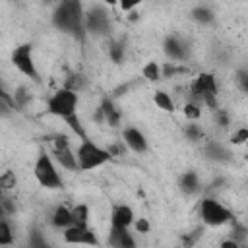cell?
I'll return each mask as SVG.
<instances>
[{"label": "cell", "instance_id": "1", "mask_svg": "<svg viewBox=\"0 0 248 248\" xmlns=\"http://www.w3.org/2000/svg\"><path fill=\"white\" fill-rule=\"evenodd\" d=\"M52 23L66 33L78 35L85 29V12L79 2H62L52 14Z\"/></svg>", "mask_w": 248, "mask_h": 248}, {"label": "cell", "instance_id": "2", "mask_svg": "<svg viewBox=\"0 0 248 248\" xmlns=\"http://www.w3.org/2000/svg\"><path fill=\"white\" fill-rule=\"evenodd\" d=\"M76 157H78V163H79L81 170H93V169L103 167L105 163H108L112 159V155L108 153L107 147H101L99 143H95L89 138H85L78 143Z\"/></svg>", "mask_w": 248, "mask_h": 248}, {"label": "cell", "instance_id": "3", "mask_svg": "<svg viewBox=\"0 0 248 248\" xmlns=\"http://www.w3.org/2000/svg\"><path fill=\"white\" fill-rule=\"evenodd\" d=\"M33 174H35L37 182L46 190H58L64 184L62 176L58 172V167L54 163V157L46 151H39L37 161L33 165Z\"/></svg>", "mask_w": 248, "mask_h": 248}, {"label": "cell", "instance_id": "4", "mask_svg": "<svg viewBox=\"0 0 248 248\" xmlns=\"http://www.w3.org/2000/svg\"><path fill=\"white\" fill-rule=\"evenodd\" d=\"M78 105H79V97L78 91L68 89V87H60L58 91H54L48 101H46V110L62 120H66L72 114H78Z\"/></svg>", "mask_w": 248, "mask_h": 248}, {"label": "cell", "instance_id": "5", "mask_svg": "<svg viewBox=\"0 0 248 248\" xmlns=\"http://www.w3.org/2000/svg\"><path fill=\"white\" fill-rule=\"evenodd\" d=\"M200 217L207 227H221L234 221V215L215 198H203L200 202Z\"/></svg>", "mask_w": 248, "mask_h": 248}, {"label": "cell", "instance_id": "6", "mask_svg": "<svg viewBox=\"0 0 248 248\" xmlns=\"http://www.w3.org/2000/svg\"><path fill=\"white\" fill-rule=\"evenodd\" d=\"M12 64L27 78H31L33 81H41V76H39V70H37V64H35V58H33V46L29 43L25 45H19L14 48L12 52Z\"/></svg>", "mask_w": 248, "mask_h": 248}, {"label": "cell", "instance_id": "7", "mask_svg": "<svg viewBox=\"0 0 248 248\" xmlns=\"http://www.w3.org/2000/svg\"><path fill=\"white\" fill-rule=\"evenodd\" d=\"M62 240L66 244H83V246H99V238L97 234L89 229V227H79V225H72L68 229L62 231Z\"/></svg>", "mask_w": 248, "mask_h": 248}, {"label": "cell", "instance_id": "8", "mask_svg": "<svg viewBox=\"0 0 248 248\" xmlns=\"http://www.w3.org/2000/svg\"><path fill=\"white\" fill-rule=\"evenodd\" d=\"M122 141L134 153H145L149 149V143H147L145 134L140 128H136V126H126L122 130Z\"/></svg>", "mask_w": 248, "mask_h": 248}, {"label": "cell", "instance_id": "9", "mask_svg": "<svg viewBox=\"0 0 248 248\" xmlns=\"http://www.w3.org/2000/svg\"><path fill=\"white\" fill-rule=\"evenodd\" d=\"M136 221V215H134V209L126 203H118L112 207L110 211V227L114 229H130Z\"/></svg>", "mask_w": 248, "mask_h": 248}, {"label": "cell", "instance_id": "10", "mask_svg": "<svg viewBox=\"0 0 248 248\" xmlns=\"http://www.w3.org/2000/svg\"><path fill=\"white\" fill-rule=\"evenodd\" d=\"M85 29L91 33H105L108 29V16L101 6H95L85 14Z\"/></svg>", "mask_w": 248, "mask_h": 248}, {"label": "cell", "instance_id": "11", "mask_svg": "<svg viewBox=\"0 0 248 248\" xmlns=\"http://www.w3.org/2000/svg\"><path fill=\"white\" fill-rule=\"evenodd\" d=\"M107 242H108L110 248H138L136 246V238L132 236V232L128 229H114V227H110Z\"/></svg>", "mask_w": 248, "mask_h": 248}, {"label": "cell", "instance_id": "12", "mask_svg": "<svg viewBox=\"0 0 248 248\" xmlns=\"http://www.w3.org/2000/svg\"><path fill=\"white\" fill-rule=\"evenodd\" d=\"M52 157H54V161H56L64 170H70V172L81 170L74 149H62V151H56V149H54V151H52Z\"/></svg>", "mask_w": 248, "mask_h": 248}, {"label": "cell", "instance_id": "13", "mask_svg": "<svg viewBox=\"0 0 248 248\" xmlns=\"http://www.w3.org/2000/svg\"><path fill=\"white\" fill-rule=\"evenodd\" d=\"M163 50L165 54L176 64V62H182L186 58V46L184 43H180L176 37H167L165 39V45H163Z\"/></svg>", "mask_w": 248, "mask_h": 248}, {"label": "cell", "instance_id": "14", "mask_svg": "<svg viewBox=\"0 0 248 248\" xmlns=\"http://www.w3.org/2000/svg\"><path fill=\"white\" fill-rule=\"evenodd\" d=\"M52 225L56 229H62V231L68 229V227H72L74 225V213H72V209L66 207V205H58L54 209V213H52Z\"/></svg>", "mask_w": 248, "mask_h": 248}, {"label": "cell", "instance_id": "15", "mask_svg": "<svg viewBox=\"0 0 248 248\" xmlns=\"http://www.w3.org/2000/svg\"><path fill=\"white\" fill-rule=\"evenodd\" d=\"M190 16H192L194 21H198V23H202V25H209V23L215 21V14H213V10H211L209 6H205V4H198V6H194L192 12H190Z\"/></svg>", "mask_w": 248, "mask_h": 248}, {"label": "cell", "instance_id": "16", "mask_svg": "<svg viewBox=\"0 0 248 248\" xmlns=\"http://www.w3.org/2000/svg\"><path fill=\"white\" fill-rule=\"evenodd\" d=\"M101 110L105 114V122H108V126H118L120 124V110L114 107V103L110 99H103L101 103Z\"/></svg>", "mask_w": 248, "mask_h": 248}, {"label": "cell", "instance_id": "17", "mask_svg": "<svg viewBox=\"0 0 248 248\" xmlns=\"http://www.w3.org/2000/svg\"><path fill=\"white\" fill-rule=\"evenodd\" d=\"M180 188H182V192H186V194H196V192L200 190V176H198V172L186 170V172L180 176Z\"/></svg>", "mask_w": 248, "mask_h": 248}, {"label": "cell", "instance_id": "18", "mask_svg": "<svg viewBox=\"0 0 248 248\" xmlns=\"http://www.w3.org/2000/svg\"><path fill=\"white\" fill-rule=\"evenodd\" d=\"M153 103H155L157 108H161V110H165V112H172V110H174V101H172V97H170L167 91H163V89H157V91L153 93Z\"/></svg>", "mask_w": 248, "mask_h": 248}, {"label": "cell", "instance_id": "19", "mask_svg": "<svg viewBox=\"0 0 248 248\" xmlns=\"http://www.w3.org/2000/svg\"><path fill=\"white\" fill-rule=\"evenodd\" d=\"M141 76H143L147 81H151V83L163 79V76H161V64L155 62V60H149L147 64H143V68H141Z\"/></svg>", "mask_w": 248, "mask_h": 248}, {"label": "cell", "instance_id": "20", "mask_svg": "<svg viewBox=\"0 0 248 248\" xmlns=\"http://www.w3.org/2000/svg\"><path fill=\"white\" fill-rule=\"evenodd\" d=\"M74 225H79V227H89V207L85 203H78L74 209Z\"/></svg>", "mask_w": 248, "mask_h": 248}, {"label": "cell", "instance_id": "21", "mask_svg": "<svg viewBox=\"0 0 248 248\" xmlns=\"http://www.w3.org/2000/svg\"><path fill=\"white\" fill-rule=\"evenodd\" d=\"M14 244V231L8 223V217L0 221V246H12Z\"/></svg>", "mask_w": 248, "mask_h": 248}, {"label": "cell", "instance_id": "22", "mask_svg": "<svg viewBox=\"0 0 248 248\" xmlns=\"http://www.w3.org/2000/svg\"><path fill=\"white\" fill-rule=\"evenodd\" d=\"M16 184H17V176H16L14 170H4V172L0 174V188H2L4 192L14 190Z\"/></svg>", "mask_w": 248, "mask_h": 248}, {"label": "cell", "instance_id": "23", "mask_svg": "<svg viewBox=\"0 0 248 248\" xmlns=\"http://www.w3.org/2000/svg\"><path fill=\"white\" fill-rule=\"evenodd\" d=\"M64 122L72 128V132H74L76 136H79V140H85V138H87V136H85V130H83V126H81V120H79V116H78V114L68 116Z\"/></svg>", "mask_w": 248, "mask_h": 248}, {"label": "cell", "instance_id": "24", "mask_svg": "<svg viewBox=\"0 0 248 248\" xmlns=\"http://www.w3.org/2000/svg\"><path fill=\"white\" fill-rule=\"evenodd\" d=\"M184 136L190 140V141H200L203 138V130L196 124V122H190L184 126Z\"/></svg>", "mask_w": 248, "mask_h": 248}, {"label": "cell", "instance_id": "25", "mask_svg": "<svg viewBox=\"0 0 248 248\" xmlns=\"http://www.w3.org/2000/svg\"><path fill=\"white\" fill-rule=\"evenodd\" d=\"M182 112H184V116H186L188 120H192V122H196V120L202 118V107H200V105H194V103H186V105L182 107Z\"/></svg>", "mask_w": 248, "mask_h": 248}, {"label": "cell", "instance_id": "26", "mask_svg": "<svg viewBox=\"0 0 248 248\" xmlns=\"http://www.w3.org/2000/svg\"><path fill=\"white\" fill-rule=\"evenodd\" d=\"M246 141H248V128L246 126H240V128L232 130V134H231V143L232 145H242Z\"/></svg>", "mask_w": 248, "mask_h": 248}, {"label": "cell", "instance_id": "27", "mask_svg": "<svg viewBox=\"0 0 248 248\" xmlns=\"http://www.w3.org/2000/svg\"><path fill=\"white\" fill-rule=\"evenodd\" d=\"M246 232H248V227H244L242 223H236V221H232V240H236V242H240V244H244V240H246Z\"/></svg>", "mask_w": 248, "mask_h": 248}, {"label": "cell", "instance_id": "28", "mask_svg": "<svg viewBox=\"0 0 248 248\" xmlns=\"http://www.w3.org/2000/svg\"><path fill=\"white\" fill-rule=\"evenodd\" d=\"M108 56H110V60L112 62H122V58H124V46L122 45H118V43H112L110 46H108Z\"/></svg>", "mask_w": 248, "mask_h": 248}, {"label": "cell", "instance_id": "29", "mask_svg": "<svg viewBox=\"0 0 248 248\" xmlns=\"http://www.w3.org/2000/svg\"><path fill=\"white\" fill-rule=\"evenodd\" d=\"M200 236H202V229H196V231H192V232H186V234L182 236V246H184V248H192V246L200 240Z\"/></svg>", "mask_w": 248, "mask_h": 248}, {"label": "cell", "instance_id": "30", "mask_svg": "<svg viewBox=\"0 0 248 248\" xmlns=\"http://www.w3.org/2000/svg\"><path fill=\"white\" fill-rule=\"evenodd\" d=\"M14 99H16V105H17V107H23V105H25V103L31 99V95H29L27 87L19 85V87L16 89V93H14Z\"/></svg>", "mask_w": 248, "mask_h": 248}, {"label": "cell", "instance_id": "31", "mask_svg": "<svg viewBox=\"0 0 248 248\" xmlns=\"http://www.w3.org/2000/svg\"><path fill=\"white\" fill-rule=\"evenodd\" d=\"M52 145L56 151H62V149H72L70 147V138L66 134H56L54 140H52Z\"/></svg>", "mask_w": 248, "mask_h": 248}, {"label": "cell", "instance_id": "32", "mask_svg": "<svg viewBox=\"0 0 248 248\" xmlns=\"http://www.w3.org/2000/svg\"><path fill=\"white\" fill-rule=\"evenodd\" d=\"M134 229H136L140 234H147V232L151 231V223H149L145 217H138V219L134 221Z\"/></svg>", "mask_w": 248, "mask_h": 248}, {"label": "cell", "instance_id": "33", "mask_svg": "<svg viewBox=\"0 0 248 248\" xmlns=\"http://www.w3.org/2000/svg\"><path fill=\"white\" fill-rule=\"evenodd\" d=\"M180 70L174 66V62H167V64H163L161 66V76L163 78H172V76H176Z\"/></svg>", "mask_w": 248, "mask_h": 248}, {"label": "cell", "instance_id": "34", "mask_svg": "<svg viewBox=\"0 0 248 248\" xmlns=\"http://www.w3.org/2000/svg\"><path fill=\"white\" fill-rule=\"evenodd\" d=\"M0 205H2V215H4V217H8V215L16 213V205L12 203V200H10V198L2 196V202H0Z\"/></svg>", "mask_w": 248, "mask_h": 248}, {"label": "cell", "instance_id": "35", "mask_svg": "<svg viewBox=\"0 0 248 248\" xmlns=\"http://www.w3.org/2000/svg\"><path fill=\"white\" fill-rule=\"evenodd\" d=\"M215 120H217V124H219L221 128H227V126L231 124V120H229V112L223 110V108L215 110Z\"/></svg>", "mask_w": 248, "mask_h": 248}, {"label": "cell", "instance_id": "36", "mask_svg": "<svg viewBox=\"0 0 248 248\" xmlns=\"http://www.w3.org/2000/svg\"><path fill=\"white\" fill-rule=\"evenodd\" d=\"M107 149H108V153H110L112 157H120V155H126V149H124V141H122V143H110Z\"/></svg>", "mask_w": 248, "mask_h": 248}, {"label": "cell", "instance_id": "37", "mask_svg": "<svg viewBox=\"0 0 248 248\" xmlns=\"http://www.w3.org/2000/svg\"><path fill=\"white\" fill-rule=\"evenodd\" d=\"M238 85L244 93H248V72H238Z\"/></svg>", "mask_w": 248, "mask_h": 248}, {"label": "cell", "instance_id": "38", "mask_svg": "<svg viewBox=\"0 0 248 248\" xmlns=\"http://www.w3.org/2000/svg\"><path fill=\"white\" fill-rule=\"evenodd\" d=\"M219 248H242V244L236 242V240H232V238H225V240L219 244Z\"/></svg>", "mask_w": 248, "mask_h": 248}, {"label": "cell", "instance_id": "39", "mask_svg": "<svg viewBox=\"0 0 248 248\" xmlns=\"http://www.w3.org/2000/svg\"><path fill=\"white\" fill-rule=\"evenodd\" d=\"M136 6H138L136 2H120V8H122L124 12H132Z\"/></svg>", "mask_w": 248, "mask_h": 248}, {"label": "cell", "instance_id": "40", "mask_svg": "<svg viewBox=\"0 0 248 248\" xmlns=\"http://www.w3.org/2000/svg\"><path fill=\"white\" fill-rule=\"evenodd\" d=\"M0 248H12V246H0Z\"/></svg>", "mask_w": 248, "mask_h": 248}, {"label": "cell", "instance_id": "41", "mask_svg": "<svg viewBox=\"0 0 248 248\" xmlns=\"http://www.w3.org/2000/svg\"><path fill=\"white\" fill-rule=\"evenodd\" d=\"M45 248H50V246H45Z\"/></svg>", "mask_w": 248, "mask_h": 248}, {"label": "cell", "instance_id": "42", "mask_svg": "<svg viewBox=\"0 0 248 248\" xmlns=\"http://www.w3.org/2000/svg\"><path fill=\"white\" fill-rule=\"evenodd\" d=\"M246 227H248V223H246Z\"/></svg>", "mask_w": 248, "mask_h": 248}]
</instances>
